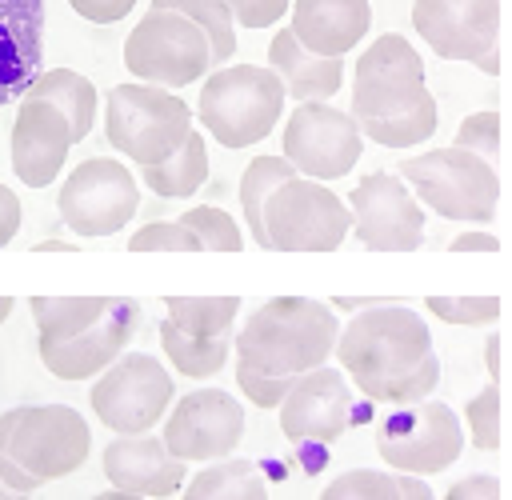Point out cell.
Masks as SVG:
<instances>
[{"instance_id": "obj_36", "label": "cell", "mask_w": 512, "mask_h": 500, "mask_svg": "<svg viewBox=\"0 0 512 500\" xmlns=\"http://www.w3.org/2000/svg\"><path fill=\"white\" fill-rule=\"evenodd\" d=\"M464 424H468V440L476 452H500V384L488 380L464 404Z\"/></svg>"}, {"instance_id": "obj_27", "label": "cell", "mask_w": 512, "mask_h": 500, "mask_svg": "<svg viewBox=\"0 0 512 500\" xmlns=\"http://www.w3.org/2000/svg\"><path fill=\"white\" fill-rule=\"evenodd\" d=\"M160 348H164L168 364H172L180 376H188V380H208V376H216V372L228 364V356H232V332L204 340V336H188V332H180L172 320H164V324H160Z\"/></svg>"}, {"instance_id": "obj_20", "label": "cell", "mask_w": 512, "mask_h": 500, "mask_svg": "<svg viewBox=\"0 0 512 500\" xmlns=\"http://www.w3.org/2000/svg\"><path fill=\"white\" fill-rule=\"evenodd\" d=\"M72 152V128L48 100L20 96V112L12 120V172L28 188H48Z\"/></svg>"}, {"instance_id": "obj_15", "label": "cell", "mask_w": 512, "mask_h": 500, "mask_svg": "<svg viewBox=\"0 0 512 500\" xmlns=\"http://www.w3.org/2000/svg\"><path fill=\"white\" fill-rule=\"evenodd\" d=\"M240 436H244V408L224 388H196L180 396L176 404H168L160 428V444L168 448V456L184 464L224 460L240 448Z\"/></svg>"}, {"instance_id": "obj_23", "label": "cell", "mask_w": 512, "mask_h": 500, "mask_svg": "<svg viewBox=\"0 0 512 500\" xmlns=\"http://www.w3.org/2000/svg\"><path fill=\"white\" fill-rule=\"evenodd\" d=\"M268 68L284 84V96L296 104L332 100L344 88V60L340 56H312L308 48H300V40L288 32V24L268 44Z\"/></svg>"}, {"instance_id": "obj_44", "label": "cell", "mask_w": 512, "mask_h": 500, "mask_svg": "<svg viewBox=\"0 0 512 500\" xmlns=\"http://www.w3.org/2000/svg\"><path fill=\"white\" fill-rule=\"evenodd\" d=\"M448 252H500V240H496L492 232L472 228V232L452 236V240H448Z\"/></svg>"}, {"instance_id": "obj_28", "label": "cell", "mask_w": 512, "mask_h": 500, "mask_svg": "<svg viewBox=\"0 0 512 500\" xmlns=\"http://www.w3.org/2000/svg\"><path fill=\"white\" fill-rule=\"evenodd\" d=\"M112 296H32V320L44 340H68L92 328L108 312Z\"/></svg>"}, {"instance_id": "obj_14", "label": "cell", "mask_w": 512, "mask_h": 500, "mask_svg": "<svg viewBox=\"0 0 512 500\" xmlns=\"http://www.w3.org/2000/svg\"><path fill=\"white\" fill-rule=\"evenodd\" d=\"M412 28L440 60L500 72V0H412Z\"/></svg>"}, {"instance_id": "obj_19", "label": "cell", "mask_w": 512, "mask_h": 500, "mask_svg": "<svg viewBox=\"0 0 512 500\" xmlns=\"http://www.w3.org/2000/svg\"><path fill=\"white\" fill-rule=\"evenodd\" d=\"M100 468H104V476L116 492L144 496V500H168L188 480V464L168 456V448L160 444L156 432L116 436L100 452Z\"/></svg>"}, {"instance_id": "obj_48", "label": "cell", "mask_w": 512, "mask_h": 500, "mask_svg": "<svg viewBox=\"0 0 512 500\" xmlns=\"http://www.w3.org/2000/svg\"><path fill=\"white\" fill-rule=\"evenodd\" d=\"M92 500H144V496H128V492H116V488H108V492H100V496H92Z\"/></svg>"}, {"instance_id": "obj_22", "label": "cell", "mask_w": 512, "mask_h": 500, "mask_svg": "<svg viewBox=\"0 0 512 500\" xmlns=\"http://www.w3.org/2000/svg\"><path fill=\"white\" fill-rule=\"evenodd\" d=\"M288 32L312 56H348L368 36L372 8L368 0H292L288 4Z\"/></svg>"}, {"instance_id": "obj_4", "label": "cell", "mask_w": 512, "mask_h": 500, "mask_svg": "<svg viewBox=\"0 0 512 500\" xmlns=\"http://www.w3.org/2000/svg\"><path fill=\"white\" fill-rule=\"evenodd\" d=\"M396 176L408 184V192L420 200V208H432L444 220L460 224H492L500 204V176L496 164L480 160L464 148H428L420 156L400 160Z\"/></svg>"}, {"instance_id": "obj_16", "label": "cell", "mask_w": 512, "mask_h": 500, "mask_svg": "<svg viewBox=\"0 0 512 500\" xmlns=\"http://www.w3.org/2000/svg\"><path fill=\"white\" fill-rule=\"evenodd\" d=\"M352 236L368 252H412L424 240V208L396 172H368L348 192Z\"/></svg>"}, {"instance_id": "obj_31", "label": "cell", "mask_w": 512, "mask_h": 500, "mask_svg": "<svg viewBox=\"0 0 512 500\" xmlns=\"http://www.w3.org/2000/svg\"><path fill=\"white\" fill-rule=\"evenodd\" d=\"M152 8L188 16L208 36L212 68H224V60H232V52H236V24H232V12H228L224 0H152Z\"/></svg>"}, {"instance_id": "obj_34", "label": "cell", "mask_w": 512, "mask_h": 500, "mask_svg": "<svg viewBox=\"0 0 512 500\" xmlns=\"http://www.w3.org/2000/svg\"><path fill=\"white\" fill-rule=\"evenodd\" d=\"M316 500H400L396 476L380 468H348L324 484Z\"/></svg>"}, {"instance_id": "obj_11", "label": "cell", "mask_w": 512, "mask_h": 500, "mask_svg": "<svg viewBox=\"0 0 512 500\" xmlns=\"http://www.w3.org/2000/svg\"><path fill=\"white\" fill-rule=\"evenodd\" d=\"M464 428L444 400L400 404L376 424V452L404 476H436L460 460Z\"/></svg>"}, {"instance_id": "obj_37", "label": "cell", "mask_w": 512, "mask_h": 500, "mask_svg": "<svg viewBox=\"0 0 512 500\" xmlns=\"http://www.w3.org/2000/svg\"><path fill=\"white\" fill-rule=\"evenodd\" d=\"M452 148H464V152H476L480 160L496 164L500 156V112L496 108H484V112H468L456 128V140Z\"/></svg>"}, {"instance_id": "obj_38", "label": "cell", "mask_w": 512, "mask_h": 500, "mask_svg": "<svg viewBox=\"0 0 512 500\" xmlns=\"http://www.w3.org/2000/svg\"><path fill=\"white\" fill-rule=\"evenodd\" d=\"M128 252H200V240L180 220H152L128 236Z\"/></svg>"}, {"instance_id": "obj_33", "label": "cell", "mask_w": 512, "mask_h": 500, "mask_svg": "<svg viewBox=\"0 0 512 500\" xmlns=\"http://www.w3.org/2000/svg\"><path fill=\"white\" fill-rule=\"evenodd\" d=\"M436 124H440V112L432 104V108H420V112L400 116V120H380V124L368 120V124H356V128H360V136H368L380 148H412V144H424L436 132Z\"/></svg>"}, {"instance_id": "obj_18", "label": "cell", "mask_w": 512, "mask_h": 500, "mask_svg": "<svg viewBox=\"0 0 512 500\" xmlns=\"http://www.w3.org/2000/svg\"><path fill=\"white\" fill-rule=\"evenodd\" d=\"M352 424V388L340 368H312L300 372L280 400V432L292 444H332Z\"/></svg>"}, {"instance_id": "obj_24", "label": "cell", "mask_w": 512, "mask_h": 500, "mask_svg": "<svg viewBox=\"0 0 512 500\" xmlns=\"http://www.w3.org/2000/svg\"><path fill=\"white\" fill-rule=\"evenodd\" d=\"M24 96H28V100H48L52 108H60V116H64L68 128H72V144H80V140L92 132L100 96H96V84H92L88 76H80L76 68H48V72H40V76L28 84Z\"/></svg>"}, {"instance_id": "obj_17", "label": "cell", "mask_w": 512, "mask_h": 500, "mask_svg": "<svg viewBox=\"0 0 512 500\" xmlns=\"http://www.w3.org/2000/svg\"><path fill=\"white\" fill-rule=\"evenodd\" d=\"M136 328H140V304L128 300V296H112L108 312L92 328H84L80 336H68V340H44L40 336L36 340V352H40V364L56 380L76 384V380L100 376L128 348V340L136 336Z\"/></svg>"}, {"instance_id": "obj_6", "label": "cell", "mask_w": 512, "mask_h": 500, "mask_svg": "<svg viewBox=\"0 0 512 500\" xmlns=\"http://www.w3.org/2000/svg\"><path fill=\"white\" fill-rule=\"evenodd\" d=\"M432 104L436 96L424 84V60L408 36L384 32L360 52L352 68V108H348L356 124L400 120Z\"/></svg>"}, {"instance_id": "obj_43", "label": "cell", "mask_w": 512, "mask_h": 500, "mask_svg": "<svg viewBox=\"0 0 512 500\" xmlns=\"http://www.w3.org/2000/svg\"><path fill=\"white\" fill-rule=\"evenodd\" d=\"M20 220H24V212H20V196H16L8 184H0V248L16 240Z\"/></svg>"}, {"instance_id": "obj_12", "label": "cell", "mask_w": 512, "mask_h": 500, "mask_svg": "<svg viewBox=\"0 0 512 500\" xmlns=\"http://www.w3.org/2000/svg\"><path fill=\"white\" fill-rule=\"evenodd\" d=\"M60 220L84 236V240H100V236H116L140 208V184L136 172L124 160L112 156H88L80 160L56 196Z\"/></svg>"}, {"instance_id": "obj_49", "label": "cell", "mask_w": 512, "mask_h": 500, "mask_svg": "<svg viewBox=\"0 0 512 500\" xmlns=\"http://www.w3.org/2000/svg\"><path fill=\"white\" fill-rule=\"evenodd\" d=\"M0 500H28V492H12V488L0 480Z\"/></svg>"}, {"instance_id": "obj_21", "label": "cell", "mask_w": 512, "mask_h": 500, "mask_svg": "<svg viewBox=\"0 0 512 500\" xmlns=\"http://www.w3.org/2000/svg\"><path fill=\"white\" fill-rule=\"evenodd\" d=\"M44 72V0H0V108Z\"/></svg>"}, {"instance_id": "obj_1", "label": "cell", "mask_w": 512, "mask_h": 500, "mask_svg": "<svg viewBox=\"0 0 512 500\" xmlns=\"http://www.w3.org/2000/svg\"><path fill=\"white\" fill-rule=\"evenodd\" d=\"M332 356L348 384L376 404H416L440 384V356L428 324L408 304L360 308L340 332Z\"/></svg>"}, {"instance_id": "obj_5", "label": "cell", "mask_w": 512, "mask_h": 500, "mask_svg": "<svg viewBox=\"0 0 512 500\" xmlns=\"http://www.w3.org/2000/svg\"><path fill=\"white\" fill-rule=\"evenodd\" d=\"M188 132H192V112L168 88L132 80L108 88L104 96V136L136 168L168 160Z\"/></svg>"}, {"instance_id": "obj_45", "label": "cell", "mask_w": 512, "mask_h": 500, "mask_svg": "<svg viewBox=\"0 0 512 500\" xmlns=\"http://www.w3.org/2000/svg\"><path fill=\"white\" fill-rule=\"evenodd\" d=\"M396 488H400V500H436V492L424 484V476H404V472H396Z\"/></svg>"}, {"instance_id": "obj_7", "label": "cell", "mask_w": 512, "mask_h": 500, "mask_svg": "<svg viewBox=\"0 0 512 500\" xmlns=\"http://www.w3.org/2000/svg\"><path fill=\"white\" fill-rule=\"evenodd\" d=\"M124 68L140 84L176 92L212 72L208 36L180 12L148 8V16H140L124 40Z\"/></svg>"}, {"instance_id": "obj_3", "label": "cell", "mask_w": 512, "mask_h": 500, "mask_svg": "<svg viewBox=\"0 0 512 500\" xmlns=\"http://www.w3.org/2000/svg\"><path fill=\"white\" fill-rule=\"evenodd\" d=\"M284 116V84L272 68L260 64H228L204 76L196 120L224 148L260 144Z\"/></svg>"}, {"instance_id": "obj_26", "label": "cell", "mask_w": 512, "mask_h": 500, "mask_svg": "<svg viewBox=\"0 0 512 500\" xmlns=\"http://www.w3.org/2000/svg\"><path fill=\"white\" fill-rule=\"evenodd\" d=\"M184 500H268V484L252 460L224 456L208 460L192 480H184Z\"/></svg>"}, {"instance_id": "obj_41", "label": "cell", "mask_w": 512, "mask_h": 500, "mask_svg": "<svg viewBox=\"0 0 512 500\" xmlns=\"http://www.w3.org/2000/svg\"><path fill=\"white\" fill-rule=\"evenodd\" d=\"M444 500H500V480L492 472H472V476L448 484Z\"/></svg>"}, {"instance_id": "obj_2", "label": "cell", "mask_w": 512, "mask_h": 500, "mask_svg": "<svg viewBox=\"0 0 512 500\" xmlns=\"http://www.w3.org/2000/svg\"><path fill=\"white\" fill-rule=\"evenodd\" d=\"M340 320L324 300L272 296L232 336L236 360L264 376H300L320 368L336 348Z\"/></svg>"}, {"instance_id": "obj_32", "label": "cell", "mask_w": 512, "mask_h": 500, "mask_svg": "<svg viewBox=\"0 0 512 500\" xmlns=\"http://www.w3.org/2000/svg\"><path fill=\"white\" fill-rule=\"evenodd\" d=\"M180 224L200 240V252H240L244 248V232L240 224L216 208V204H196V208H184Z\"/></svg>"}, {"instance_id": "obj_39", "label": "cell", "mask_w": 512, "mask_h": 500, "mask_svg": "<svg viewBox=\"0 0 512 500\" xmlns=\"http://www.w3.org/2000/svg\"><path fill=\"white\" fill-rule=\"evenodd\" d=\"M296 376H264L256 368H248L244 360H236V388L252 400V408H280V400L288 396Z\"/></svg>"}, {"instance_id": "obj_40", "label": "cell", "mask_w": 512, "mask_h": 500, "mask_svg": "<svg viewBox=\"0 0 512 500\" xmlns=\"http://www.w3.org/2000/svg\"><path fill=\"white\" fill-rule=\"evenodd\" d=\"M228 12H232V24H244V28H272L276 20H284L288 4L292 0H224Z\"/></svg>"}, {"instance_id": "obj_9", "label": "cell", "mask_w": 512, "mask_h": 500, "mask_svg": "<svg viewBox=\"0 0 512 500\" xmlns=\"http://www.w3.org/2000/svg\"><path fill=\"white\" fill-rule=\"evenodd\" d=\"M172 396L176 388L168 368L148 352H120L88 388L96 420L116 436L152 432L164 420Z\"/></svg>"}, {"instance_id": "obj_30", "label": "cell", "mask_w": 512, "mask_h": 500, "mask_svg": "<svg viewBox=\"0 0 512 500\" xmlns=\"http://www.w3.org/2000/svg\"><path fill=\"white\" fill-rule=\"evenodd\" d=\"M168 316L188 336H228L240 316V296H168Z\"/></svg>"}, {"instance_id": "obj_50", "label": "cell", "mask_w": 512, "mask_h": 500, "mask_svg": "<svg viewBox=\"0 0 512 500\" xmlns=\"http://www.w3.org/2000/svg\"><path fill=\"white\" fill-rule=\"evenodd\" d=\"M12 308H16V300H12V296H0V324L12 316Z\"/></svg>"}, {"instance_id": "obj_46", "label": "cell", "mask_w": 512, "mask_h": 500, "mask_svg": "<svg viewBox=\"0 0 512 500\" xmlns=\"http://www.w3.org/2000/svg\"><path fill=\"white\" fill-rule=\"evenodd\" d=\"M484 368H488V380L500 384V336L496 332L484 340Z\"/></svg>"}, {"instance_id": "obj_10", "label": "cell", "mask_w": 512, "mask_h": 500, "mask_svg": "<svg viewBox=\"0 0 512 500\" xmlns=\"http://www.w3.org/2000/svg\"><path fill=\"white\" fill-rule=\"evenodd\" d=\"M4 456L48 484L72 476L92 456V428L68 404H20L4 440Z\"/></svg>"}, {"instance_id": "obj_25", "label": "cell", "mask_w": 512, "mask_h": 500, "mask_svg": "<svg viewBox=\"0 0 512 500\" xmlns=\"http://www.w3.org/2000/svg\"><path fill=\"white\" fill-rule=\"evenodd\" d=\"M140 180H144L160 200H188V196H196V192L204 188V180H208V144H204V136L192 128V132L184 136V144H180L168 160L144 164V168H140Z\"/></svg>"}, {"instance_id": "obj_8", "label": "cell", "mask_w": 512, "mask_h": 500, "mask_svg": "<svg viewBox=\"0 0 512 500\" xmlns=\"http://www.w3.org/2000/svg\"><path fill=\"white\" fill-rule=\"evenodd\" d=\"M348 228V204L320 180L292 176L264 200V240L272 252H336Z\"/></svg>"}, {"instance_id": "obj_29", "label": "cell", "mask_w": 512, "mask_h": 500, "mask_svg": "<svg viewBox=\"0 0 512 500\" xmlns=\"http://www.w3.org/2000/svg\"><path fill=\"white\" fill-rule=\"evenodd\" d=\"M292 176H296V168L284 156H252L244 164V172H240V212L248 220L252 244L268 248V240H264V200L272 196V188H280Z\"/></svg>"}, {"instance_id": "obj_42", "label": "cell", "mask_w": 512, "mask_h": 500, "mask_svg": "<svg viewBox=\"0 0 512 500\" xmlns=\"http://www.w3.org/2000/svg\"><path fill=\"white\" fill-rule=\"evenodd\" d=\"M68 4L76 16H84L92 24H116L136 8V0H68Z\"/></svg>"}, {"instance_id": "obj_47", "label": "cell", "mask_w": 512, "mask_h": 500, "mask_svg": "<svg viewBox=\"0 0 512 500\" xmlns=\"http://www.w3.org/2000/svg\"><path fill=\"white\" fill-rule=\"evenodd\" d=\"M32 252H76V244L72 240H40V244H32Z\"/></svg>"}, {"instance_id": "obj_13", "label": "cell", "mask_w": 512, "mask_h": 500, "mask_svg": "<svg viewBox=\"0 0 512 500\" xmlns=\"http://www.w3.org/2000/svg\"><path fill=\"white\" fill-rule=\"evenodd\" d=\"M364 152V136L356 120L328 104V100H304L288 112L280 132V156L296 168V176L308 180H340L356 168Z\"/></svg>"}, {"instance_id": "obj_35", "label": "cell", "mask_w": 512, "mask_h": 500, "mask_svg": "<svg viewBox=\"0 0 512 500\" xmlns=\"http://www.w3.org/2000/svg\"><path fill=\"white\" fill-rule=\"evenodd\" d=\"M424 308L456 328H488L500 320V296H424Z\"/></svg>"}]
</instances>
